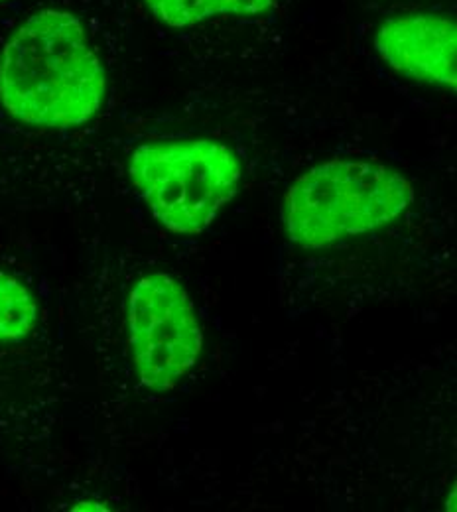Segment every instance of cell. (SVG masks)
Instances as JSON below:
<instances>
[{"label":"cell","mask_w":457,"mask_h":512,"mask_svg":"<svg viewBox=\"0 0 457 512\" xmlns=\"http://www.w3.org/2000/svg\"><path fill=\"white\" fill-rule=\"evenodd\" d=\"M414 203V186L373 160H327L298 176L284 193L282 223L292 245L306 251L383 229Z\"/></svg>","instance_id":"7a4b0ae2"},{"label":"cell","mask_w":457,"mask_h":512,"mask_svg":"<svg viewBox=\"0 0 457 512\" xmlns=\"http://www.w3.org/2000/svg\"><path fill=\"white\" fill-rule=\"evenodd\" d=\"M127 329L138 381L168 392L194 369L203 351V329L188 290L166 272L142 276L129 296Z\"/></svg>","instance_id":"277c9868"},{"label":"cell","mask_w":457,"mask_h":512,"mask_svg":"<svg viewBox=\"0 0 457 512\" xmlns=\"http://www.w3.org/2000/svg\"><path fill=\"white\" fill-rule=\"evenodd\" d=\"M38 302L14 276L0 270V343L26 339L38 325Z\"/></svg>","instance_id":"52a82bcc"},{"label":"cell","mask_w":457,"mask_h":512,"mask_svg":"<svg viewBox=\"0 0 457 512\" xmlns=\"http://www.w3.org/2000/svg\"><path fill=\"white\" fill-rule=\"evenodd\" d=\"M373 46L398 75L456 91L457 24L452 16L410 12L379 24Z\"/></svg>","instance_id":"5b68a950"},{"label":"cell","mask_w":457,"mask_h":512,"mask_svg":"<svg viewBox=\"0 0 457 512\" xmlns=\"http://www.w3.org/2000/svg\"><path fill=\"white\" fill-rule=\"evenodd\" d=\"M129 178L166 231L197 235L239 193L243 162L211 138L150 142L132 150Z\"/></svg>","instance_id":"3957f363"},{"label":"cell","mask_w":457,"mask_h":512,"mask_svg":"<svg viewBox=\"0 0 457 512\" xmlns=\"http://www.w3.org/2000/svg\"><path fill=\"white\" fill-rule=\"evenodd\" d=\"M144 6L166 28L186 30L227 16H261L274 10L278 0H144Z\"/></svg>","instance_id":"8992f818"},{"label":"cell","mask_w":457,"mask_h":512,"mask_svg":"<svg viewBox=\"0 0 457 512\" xmlns=\"http://www.w3.org/2000/svg\"><path fill=\"white\" fill-rule=\"evenodd\" d=\"M107 75L77 16L60 8L30 14L0 56V105L30 127L89 123L103 105Z\"/></svg>","instance_id":"6da1fadb"}]
</instances>
